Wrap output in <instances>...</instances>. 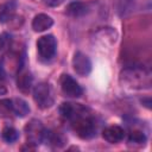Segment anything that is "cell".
<instances>
[{
  "label": "cell",
  "mask_w": 152,
  "mask_h": 152,
  "mask_svg": "<svg viewBox=\"0 0 152 152\" xmlns=\"http://www.w3.org/2000/svg\"><path fill=\"white\" fill-rule=\"evenodd\" d=\"M128 145L133 147H141L146 142V135L140 129H132L128 133Z\"/></svg>",
  "instance_id": "cell-15"
},
{
  "label": "cell",
  "mask_w": 152,
  "mask_h": 152,
  "mask_svg": "<svg viewBox=\"0 0 152 152\" xmlns=\"http://www.w3.org/2000/svg\"><path fill=\"white\" fill-rule=\"evenodd\" d=\"M44 5L45 6H49V7H57L59 5H62L64 2V0H43Z\"/></svg>",
  "instance_id": "cell-21"
},
{
  "label": "cell",
  "mask_w": 152,
  "mask_h": 152,
  "mask_svg": "<svg viewBox=\"0 0 152 152\" xmlns=\"http://www.w3.org/2000/svg\"><path fill=\"white\" fill-rule=\"evenodd\" d=\"M56 48L57 42L52 34L42 36L37 40V50L43 59H51L56 53Z\"/></svg>",
  "instance_id": "cell-6"
},
{
  "label": "cell",
  "mask_w": 152,
  "mask_h": 152,
  "mask_svg": "<svg viewBox=\"0 0 152 152\" xmlns=\"http://www.w3.org/2000/svg\"><path fill=\"white\" fill-rule=\"evenodd\" d=\"M43 142H46V144H49L53 147H61L65 144V139L58 132H52V131H46L45 129L44 137H43Z\"/></svg>",
  "instance_id": "cell-13"
},
{
  "label": "cell",
  "mask_w": 152,
  "mask_h": 152,
  "mask_svg": "<svg viewBox=\"0 0 152 152\" xmlns=\"http://www.w3.org/2000/svg\"><path fill=\"white\" fill-rule=\"evenodd\" d=\"M33 100L40 109L50 108L53 104V93L49 83L42 82L33 88Z\"/></svg>",
  "instance_id": "cell-3"
},
{
  "label": "cell",
  "mask_w": 152,
  "mask_h": 152,
  "mask_svg": "<svg viewBox=\"0 0 152 152\" xmlns=\"http://www.w3.org/2000/svg\"><path fill=\"white\" fill-rule=\"evenodd\" d=\"M72 131L82 139H90L96 133V124L93 115H84L70 121Z\"/></svg>",
  "instance_id": "cell-2"
},
{
  "label": "cell",
  "mask_w": 152,
  "mask_h": 152,
  "mask_svg": "<svg viewBox=\"0 0 152 152\" xmlns=\"http://www.w3.org/2000/svg\"><path fill=\"white\" fill-rule=\"evenodd\" d=\"M18 7V2L15 0H7L5 4L0 6V23L7 24L14 15Z\"/></svg>",
  "instance_id": "cell-10"
},
{
  "label": "cell",
  "mask_w": 152,
  "mask_h": 152,
  "mask_svg": "<svg viewBox=\"0 0 152 152\" xmlns=\"http://www.w3.org/2000/svg\"><path fill=\"white\" fill-rule=\"evenodd\" d=\"M17 84H18V88H19L20 91H23V93L30 91V89L32 87V76H31V72L27 69L19 68Z\"/></svg>",
  "instance_id": "cell-12"
},
{
  "label": "cell",
  "mask_w": 152,
  "mask_h": 152,
  "mask_svg": "<svg viewBox=\"0 0 152 152\" xmlns=\"http://www.w3.org/2000/svg\"><path fill=\"white\" fill-rule=\"evenodd\" d=\"M23 23H24V18L21 17V15H14L7 24L12 27V28H19L21 25H23Z\"/></svg>",
  "instance_id": "cell-19"
},
{
  "label": "cell",
  "mask_w": 152,
  "mask_h": 152,
  "mask_svg": "<svg viewBox=\"0 0 152 152\" xmlns=\"http://www.w3.org/2000/svg\"><path fill=\"white\" fill-rule=\"evenodd\" d=\"M59 113L68 121L91 114V112L88 107H86L81 103H72V102H63L59 106Z\"/></svg>",
  "instance_id": "cell-4"
},
{
  "label": "cell",
  "mask_w": 152,
  "mask_h": 152,
  "mask_svg": "<svg viewBox=\"0 0 152 152\" xmlns=\"http://www.w3.org/2000/svg\"><path fill=\"white\" fill-rule=\"evenodd\" d=\"M72 68L77 75L87 76L91 71V62L87 55H84L81 51H77L74 53L72 57Z\"/></svg>",
  "instance_id": "cell-8"
},
{
  "label": "cell",
  "mask_w": 152,
  "mask_h": 152,
  "mask_svg": "<svg viewBox=\"0 0 152 152\" xmlns=\"http://www.w3.org/2000/svg\"><path fill=\"white\" fill-rule=\"evenodd\" d=\"M120 83L129 89L151 87V74L142 68H126L120 72Z\"/></svg>",
  "instance_id": "cell-1"
},
{
  "label": "cell",
  "mask_w": 152,
  "mask_h": 152,
  "mask_svg": "<svg viewBox=\"0 0 152 152\" xmlns=\"http://www.w3.org/2000/svg\"><path fill=\"white\" fill-rule=\"evenodd\" d=\"M12 106H13V113L19 118H25L30 113V107L27 102L20 97H15L14 100H12Z\"/></svg>",
  "instance_id": "cell-16"
},
{
  "label": "cell",
  "mask_w": 152,
  "mask_h": 152,
  "mask_svg": "<svg viewBox=\"0 0 152 152\" xmlns=\"http://www.w3.org/2000/svg\"><path fill=\"white\" fill-rule=\"evenodd\" d=\"M1 137H2V139L6 142L11 144V142H14V141L18 140L19 132L14 127H12V126H5L2 128V131H1Z\"/></svg>",
  "instance_id": "cell-17"
},
{
  "label": "cell",
  "mask_w": 152,
  "mask_h": 152,
  "mask_svg": "<svg viewBox=\"0 0 152 152\" xmlns=\"http://www.w3.org/2000/svg\"><path fill=\"white\" fill-rule=\"evenodd\" d=\"M6 86H5V72L0 68V95L6 94Z\"/></svg>",
  "instance_id": "cell-20"
},
{
  "label": "cell",
  "mask_w": 152,
  "mask_h": 152,
  "mask_svg": "<svg viewBox=\"0 0 152 152\" xmlns=\"http://www.w3.org/2000/svg\"><path fill=\"white\" fill-rule=\"evenodd\" d=\"M52 24H53V19L50 15H48L45 13H39L32 20V28L36 32H43V31L50 28L52 26Z\"/></svg>",
  "instance_id": "cell-11"
},
{
  "label": "cell",
  "mask_w": 152,
  "mask_h": 152,
  "mask_svg": "<svg viewBox=\"0 0 152 152\" xmlns=\"http://www.w3.org/2000/svg\"><path fill=\"white\" fill-rule=\"evenodd\" d=\"M102 137L109 144H118L125 138V131L122 127L118 125H113L103 129Z\"/></svg>",
  "instance_id": "cell-9"
},
{
  "label": "cell",
  "mask_w": 152,
  "mask_h": 152,
  "mask_svg": "<svg viewBox=\"0 0 152 152\" xmlns=\"http://www.w3.org/2000/svg\"><path fill=\"white\" fill-rule=\"evenodd\" d=\"M13 114L12 100L2 99L0 100V118H10Z\"/></svg>",
  "instance_id": "cell-18"
},
{
  "label": "cell",
  "mask_w": 152,
  "mask_h": 152,
  "mask_svg": "<svg viewBox=\"0 0 152 152\" xmlns=\"http://www.w3.org/2000/svg\"><path fill=\"white\" fill-rule=\"evenodd\" d=\"M2 46H4V38L0 36V49H1Z\"/></svg>",
  "instance_id": "cell-22"
},
{
  "label": "cell",
  "mask_w": 152,
  "mask_h": 152,
  "mask_svg": "<svg viewBox=\"0 0 152 152\" xmlns=\"http://www.w3.org/2000/svg\"><path fill=\"white\" fill-rule=\"evenodd\" d=\"M59 84H61V89L65 96L76 99V97H80L83 93V90H82L81 86L77 83V81L68 74H63L61 76Z\"/></svg>",
  "instance_id": "cell-7"
},
{
  "label": "cell",
  "mask_w": 152,
  "mask_h": 152,
  "mask_svg": "<svg viewBox=\"0 0 152 152\" xmlns=\"http://www.w3.org/2000/svg\"><path fill=\"white\" fill-rule=\"evenodd\" d=\"M88 7L84 2L82 1H72L66 6V14L74 18H78L82 17L87 13Z\"/></svg>",
  "instance_id": "cell-14"
},
{
  "label": "cell",
  "mask_w": 152,
  "mask_h": 152,
  "mask_svg": "<svg viewBox=\"0 0 152 152\" xmlns=\"http://www.w3.org/2000/svg\"><path fill=\"white\" fill-rule=\"evenodd\" d=\"M25 134H26V140L27 142L37 146L38 144L43 142V137H44V132H45V128L43 126V124L37 120V119H32L30 120L25 128Z\"/></svg>",
  "instance_id": "cell-5"
}]
</instances>
